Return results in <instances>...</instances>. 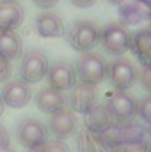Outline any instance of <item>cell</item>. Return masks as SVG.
<instances>
[{"mask_svg":"<svg viewBox=\"0 0 151 152\" xmlns=\"http://www.w3.org/2000/svg\"><path fill=\"white\" fill-rule=\"evenodd\" d=\"M68 42L75 51H93L100 44V27L89 20H76L68 30Z\"/></svg>","mask_w":151,"mask_h":152,"instance_id":"obj_2","label":"cell"},{"mask_svg":"<svg viewBox=\"0 0 151 152\" xmlns=\"http://www.w3.org/2000/svg\"><path fill=\"white\" fill-rule=\"evenodd\" d=\"M78 117L71 108H62L59 112L50 115L48 120V133H52L55 136V140H68L71 136H75L78 133Z\"/></svg>","mask_w":151,"mask_h":152,"instance_id":"obj_7","label":"cell"},{"mask_svg":"<svg viewBox=\"0 0 151 152\" xmlns=\"http://www.w3.org/2000/svg\"><path fill=\"white\" fill-rule=\"evenodd\" d=\"M13 75V66H11V60L0 57V83H5L11 80Z\"/></svg>","mask_w":151,"mask_h":152,"instance_id":"obj_25","label":"cell"},{"mask_svg":"<svg viewBox=\"0 0 151 152\" xmlns=\"http://www.w3.org/2000/svg\"><path fill=\"white\" fill-rule=\"evenodd\" d=\"M107 108L112 115L114 124L121 126V124L135 120V117H137V99L133 96H130L128 92L115 90L109 96Z\"/></svg>","mask_w":151,"mask_h":152,"instance_id":"obj_6","label":"cell"},{"mask_svg":"<svg viewBox=\"0 0 151 152\" xmlns=\"http://www.w3.org/2000/svg\"><path fill=\"white\" fill-rule=\"evenodd\" d=\"M75 145H76V152H105L100 138H98V134L91 133L85 127L76 133Z\"/></svg>","mask_w":151,"mask_h":152,"instance_id":"obj_20","label":"cell"},{"mask_svg":"<svg viewBox=\"0 0 151 152\" xmlns=\"http://www.w3.org/2000/svg\"><path fill=\"white\" fill-rule=\"evenodd\" d=\"M137 76L139 75H137L135 66L124 57H115L109 64V80L115 90L126 92L128 88H132L135 85Z\"/></svg>","mask_w":151,"mask_h":152,"instance_id":"obj_8","label":"cell"},{"mask_svg":"<svg viewBox=\"0 0 151 152\" xmlns=\"http://www.w3.org/2000/svg\"><path fill=\"white\" fill-rule=\"evenodd\" d=\"M112 124H114L112 115L109 112L107 104H103V103L93 104V106L84 113V126H85V129H89V131L94 133V134L103 133V131L109 129Z\"/></svg>","mask_w":151,"mask_h":152,"instance_id":"obj_14","label":"cell"},{"mask_svg":"<svg viewBox=\"0 0 151 152\" xmlns=\"http://www.w3.org/2000/svg\"><path fill=\"white\" fill-rule=\"evenodd\" d=\"M46 78H48L50 87H53L57 90H62V92L71 90L78 81L76 69L68 60H55L53 64H50Z\"/></svg>","mask_w":151,"mask_h":152,"instance_id":"obj_9","label":"cell"},{"mask_svg":"<svg viewBox=\"0 0 151 152\" xmlns=\"http://www.w3.org/2000/svg\"><path fill=\"white\" fill-rule=\"evenodd\" d=\"M110 152H151L150 142H139V143H119Z\"/></svg>","mask_w":151,"mask_h":152,"instance_id":"obj_23","label":"cell"},{"mask_svg":"<svg viewBox=\"0 0 151 152\" xmlns=\"http://www.w3.org/2000/svg\"><path fill=\"white\" fill-rule=\"evenodd\" d=\"M0 96H2V101L5 106L18 110V108H23L30 103L32 90H30V85L25 83L23 80H9L2 87Z\"/></svg>","mask_w":151,"mask_h":152,"instance_id":"obj_10","label":"cell"},{"mask_svg":"<svg viewBox=\"0 0 151 152\" xmlns=\"http://www.w3.org/2000/svg\"><path fill=\"white\" fill-rule=\"evenodd\" d=\"M68 104V96L62 90H57L53 87H43L39 88V92L36 94V106L43 113H55L62 108H66Z\"/></svg>","mask_w":151,"mask_h":152,"instance_id":"obj_13","label":"cell"},{"mask_svg":"<svg viewBox=\"0 0 151 152\" xmlns=\"http://www.w3.org/2000/svg\"><path fill=\"white\" fill-rule=\"evenodd\" d=\"M119 131H121V143H139L148 140V127L135 120L121 124Z\"/></svg>","mask_w":151,"mask_h":152,"instance_id":"obj_19","label":"cell"},{"mask_svg":"<svg viewBox=\"0 0 151 152\" xmlns=\"http://www.w3.org/2000/svg\"><path fill=\"white\" fill-rule=\"evenodd\" d=\"M23 53V41L16 30H0V57L16 60Z\"/></svg>","mask_w":151,"mask_h":152,"instance_id":"obj_18","label":"cell"},{"mask_svg":"<svg viewBox=\"0 0 151 152\" xmlns=\"http://www.w3.org/2000/svg\"><path fill=\"white\" fill-rule=\"evenodd\" d=\"M137 115L141 117V120L150 126L151 124V94L144 96L139 103H137Z\"/></svg>","mask_w":151,"mask_h":152,"instance_id":"obj_22","label":"cell"},{"mask_svg":"<svg viewBox=\"0 0 151 152\" xmlns=\"http://www.w3.org/2000/svg\"><path fill=\"white\" fill-rule=\"evenodd\" d=\"M50 62L44 51L41 50H29L23 57H21V64H20V80H23L29 85H36L39 83L46 73H48Z\"/></svg>","mask_w":151,"mask_h":152,"instance_id":"obj_5","label":"cell"},{"mask_svg":"<svg viewBox=\"0 0 151 152\" xmlns=\"http://www.w3.org/2000/svg\"><path fill=\"white\" fill-rule=\"evenodd\" d=\"M25 20V9L18 0H0V30H16Z\"/></svg>","mask_w":151,"mask_h":152,"instance_id":"obj_16","label":"cell"},{"mask_svg":"<svg viewBox=\"0 0 151 152\" xmlns=\"http://www.w3.org/2000/svg\"><path fill=\"white\" fill-rule=\"evenodd\" d=\"M76 76L80 81L89 85H100L109 76V62L101 53L96 51H85L76 60Z\"/></svg>","mask_w":151,"mask_h":152,"instance_id":"obj_1","label":"cell"},{"mask_svg":"<svg viewBox=\"0 0 151 152\" xmlns=\"http://www.w3.org/2000/svg\"><path fill=\"white\" fill-rule=\"evenodd\" d=\"M9 143H11V136H9V133H7V129L0 124V151L7 149Z\"/></svg>","mask_w":151,"mask_h":152,"instance_id":"obj_27","label":"cell"},{"mask_svg":"<svg viewBox=\"0 0 151 152\" xmlns=\"http://www.w3.org/2000/svg\"><path fill=\"white\" fill-rule=\"evenodd\" d=\"M130 50L142 67H151V28H142L132 36Z\"/></svg>","mask_w":151,"mask_h":152,"instance_id":"obj_17","label":"cell"},{"mask_svg":"<svg viewBox=\"0 0 151 152\" xmlns=\"http://www.w3.org/2000/svg\"><path fill=\"white\" fill-rule=\"evenodd\" d=\"M32 2L38 5L39 9H43V11L52 9V7H55V5L59 4V0H32Z\"/></svg>","mask_w":151,"mask_h":152,"instance_id":"obj_28","label":"cell"},{"mask_svg":"<svg viewBox=\"0 0 151 152\" xmlns=\"http://www.w3.org/2000/svg\"><path fill=\"white\" fill-rule=\"evenodd\" d=\"M139 2H142L144 5H148V7L151 9V0H139Z\"/></svg>","mask_w":151,"mask_h":152,"instance_id":"obj_32","label":"cell"},{"mask_svg":"<svg viewBox=\"0 0 151 152\" xmlns=\"http://www.w3.org/2000/svg\"><path fill=\"white\" fill-rule=\"evenodd\" d=\"M4 110H5V104H4V101H2V96H0V117L4 115Z\"/></svg>","mask_w":151,"mask_h":152,"instance_id":"obj_30","label":"cell"},{"mask_svg":"<svg viewBox=\"0 0 151 152\" xmlns=\"http://www.w3.org/2000/svg\"><path fill=\"white\" fill-rule=\"evenodd\" d=\"M68 101L75 113H85L93 104L98 103V88H96V85L76 81V85L70 92Z\"/></svg>","mask_w":151,"mask_h":152,"instance_id":"obj_11","label":"cell"},{"mask_svg":"<svg viewBox=\"0 0 151 152\" xmlns=\"http://www.w3.org/2000/svg\"><path fill=\"white\" fill-rule=\"evenodd\" d=\"M70 2H71V5H75L78 9H87L96 4V0H70Z\"/></svg>","mask_w":151,"mask_h":152,"instance_id":"obj_29","label":"cell"},{"mask_svg":"<svg viewBox=\"0 0 151 152\" xmlns=\"http://www.w3.org/2000/svg\"><path fill=\"white\" fill-rule=\"evenodd\" d=\"M98 138H100V142H101L105 152H110L114 147H117V145L121 143V131H119V126H117V124H112L109 129H105L103 133H100Z\"/></svg>","mask_w":151,"mask_h":152,"instance_id":"obj_21","label":"cell"},{"mask_svg":"<svg viewBox=\"0 0 151 152\" xmlns=\"http://www.w3.org/2000/svg\"><path fill=\"white\" fill-rule=\"evenodd\" d=\"M36 32L44 39H57L64 34V21L55 11H43L36 16Z\"/></svg>","mask_w":151,"mask_h":152,"instance_id":"obj_15","label":"cell"},{"mask_svg":"<svg viewBox=\"0 0 151 152\" xmlns=\"http://www.w3.org/2000/svg\"><path fill=\"white\" fill-rule=\"evenodd\" d=\"M0 152H16V151H13L11 147H7V149H4V151H0Z\"/></svg>","mask_w":151,"mask_h":152,"instance_id":"obj_33","label":"cell"},{"mask_svg":"<svg viewBox=\"0 0 151 152\" xmlns=\"http://www.w3.org/2000/svg\"><path fill=\"white\" fill-rule=\"evenodd\" d=\"M137 80L141 81L142 88L148 94H151V67H142V71H141V75L137 76Z\"/></svg>","mask_w":151,"mask_h":152,"instance_id":"obj_26","label":"cell"},{"mask_svg":"<svg viewBox=\"0 0 151 152\" xmlns=\"http://www.w3.org/2000/svg\"><path fill=\"white\" fill-rule=\"evenodd\" d=\"M39 152H71L70 145L62 140H48L41 149Z\"/></svg>","mask_w":151,"mask_h":152,"instance_id":"obj_24","label":"cell"},{"mask_svg":"<svg viewBox=\"0 0 151 152\" xmlns=\"http://www.w3.org/2000/svg\"><path fill=\"white\" fill-rule=\"evenodd\" d=\"M148 136H150V140H151V124L148 126Z\"/></svg>","mask_w":151,"mask_h":152,"instance_id":"obj_34","label":"cell"},{"mask_svg":"<svg viewBox=\"0 0 151 152\" xmlns=\"http://www.w3.org/2000/svg\"><path fill=\"white\" fill-rule=\"evenodd\" d=\"M27 152H39V149H36V151H27Z\"/></svg>","mask_w":151,"mask_h":152,"instance_id":"obj_35","label":"cell"},{"mask_svg":"<svg viewBox=\"0 0 151 152\" xmlns=\"http://www.w3.org/2000/svg\"><path fill=\"white\" fill-rule=\"evenodd\" d=\"M150 21H151V12H150Z\"/></svg>","mask_w":151,"mask_h":152,"instance_id":"obj_36","label":"cell"},{"mask_svg":"<svg viewBox=\"0 0 151 152\" xmlns=\"http://www.w3.org/2000/svg\"><path fill=\"white\" fill-rule=\"evenodd\" d=\"M109 2H110V4H114V5H119V4H123L124 0H109Z\"/></svg>","mask_w":151,"mask_h":152,"instance_id":"obj_31","label":"cell"},{"mask_svg":"<svg viewBox=\"0 0 151 152\" xmlns=\"http://www.w3.org/2000/svg\"><path fill=\"white\" fill-rule=\"evenodd\" d=\"M119 11V20L123 27H135L141 25L142 21L150 20L151 9L148 5H144L139 0H124L123 4L117 5Z\"/></svg>","mask_w":151,"mask_h":152,"instance_id":"obj_12","label":"cell"},{"mask_svg":"<svg viewBox=\"0 0 151 152\" xmlns=\"http://www.w3.org/2000/svg\"><path fill=\"white\" fill-rule=\"evenodd\" d=\"M48 127L32 117L21 118L16 126V138L20 142L21 147H25L27 151H36L41 149L46 142H48Z\"/></svg>","mask_w":151,"mask_h":152,"instance_id":"obj_4","label":"cell"},{"mask_svg":"<svg viewBox=\"0 0 151 152\" xmlns=\"http://www.w3.org/2000/svg\"><path fill=\"white\" fill-rule=\"evenodd\" d=\"M100 44L105 53L112 57H121L130 51L132 46V34L121 23H109L100 30Z\"/></svg>","mask_w":151,"mask_h":152,"instance_id":"obj_3","label":"cell"}]
</instances>
